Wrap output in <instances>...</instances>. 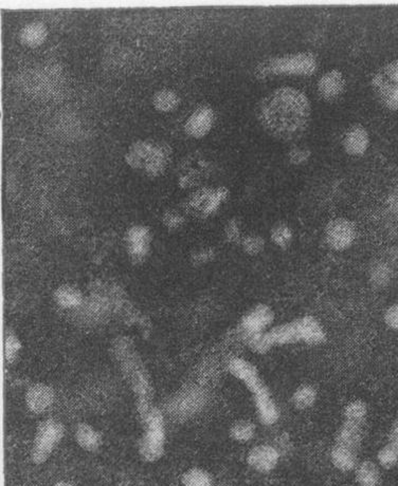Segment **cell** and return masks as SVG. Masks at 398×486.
<instances>
[{
  "mask_svg": "<svg viewBox=\"0 0 398 486\" xmlns=\"http://www.w3.org/2000/svg\"><path fill=\"white\" fill-rule=\"evenodd\" d=\"M257 118L267 134L277 140H298L309 126L312 105L300 90L282 87L267 95L257 107Z\"/></svg>",
  "mask_w": 398,
  "mask_h": 486,
  "instance_id": "1",
  "label": "cell"
},
{
  "mask_svg": "<svg viewBox=\"0 0 398 486\" xmlns=\"http://www.w3.org/2000/svg\"><path fill=\"white\" fill-rule=\"evenodd\" d=\"M317 67L315 54L310 52L296 53L265 59L255 68L254 75L259 79L277 75L310 77L316 72Z\"/></svg>",
  "mask_w": 398,
  "mask_h": 486,
  "instance_id": "2",
  "label": "cell"
},
{
  "mask_svg": "<svg viewBox=\"0 0 398 486\" xmlns=\"http://www.w3.org/2000/svg\"><path fill=\"white\" fill-rule=\"evenodd\" d=\"M144 432L139 441V453L142 460L155 463L160 460L165 450L164 420L160 410L153 407L142 418Z\"/></svg>",
  "mask_w": 398,
  "mask_h": 486,
  "instance_id": "3",
  "label": "cell"
},
{
  "mask_svg": "<svg viewBox=\"0 0 398 486\" xmlns=\"http://www.w3.org/2000/svg\"><path fill=\"white\" fill-rule=\"evenodd\" d=\"M120 361L124 375L128 377L132 391L137 395V408L142 420L153 408V388L148 373L135 352L120 359Z\"/></svg>",
  "mask_w": 398,
  "mask_h": 486,
  "instance_id": "4",
  "label": "cell"
},
{
  "mask_svg": "<svg viewBox=\"0 0 398 486\" xmlns=\"http://www.w3.org/2000/svg\"><path fill=\"white\" fill-rule=\"evenodd\" d=\"M65 436V426L55 418H47L40 423L30 450L32 463L44 464L52 455L53 451L62 442Z\"/></svg>",
  "mask_w": 398,
  "mask_h": 486,
  "instance_id": "5",
  "label": "cell"
},
{
  "mask_svg": "<svg viewBox=\"0 0 398 486\" xmlns=\"http://www.w3.org/2000/svg\"><path fill=\"white\" fill-rule=\"evenodd\" d=\"M372 89L383 107L398 109V59L385 65L374 75Z\"/></svg>",
  "mask_w": 398,
  "mask_h": 486,
  "instance_id": "6",
  "label": "cell"
},
{
  "mask_svg": "<svg viewBox=\"0 0 398 486\" xmlns=\"http://www.w3.org/2000/svg\"><path fill=\"white\" fill-rule=\"evenodd\" d=\"M275 320V312L269 306L259 304L249 310L240 322L238 332L243 340L268 331Z\"/></svg>",
  "mask_w": 398,
  "mask_h": 486,
  "instance_id": "7",
  "label": "cell"
},
{
  "mask_svg": "<svg viewBox=\"0 0 398 486\" xmlns=\"http://www.w3.org/2000/svg\"><path fill=\"white\" fill-rule=\"evenodd\" d=\"M356 226L346 218H337L326 226L324 230L326 243L335 251L348 250L356 239Z\"/></svg>",
  "mask_w": 398,
  "mask_h": 486,
  "instance_id": "8",
  "label": "cell"
},
{
  "mask_svg": "<svg viewBox=\"0 0 398 486\" xmlns=\"http://www.w3.org/2000/svg\"><path fill=\"white\" fill-rule=\"evenodd\" d=\"M228 371L232 377L242 382L252 394L260 390L263 386L266 385L261 379L258 368L252 363L242 357L232 359L228 363Z\"/></svg>",
  "mask_w": 398,
  "mask_h": 486,
  "instance_id": "9",
  "label": "cell"
},
{
  "mask_svg": "<svg viewBox=\"0 0 398 486\" xmlns=\"http://www.w3.org/2000/svg\"><path fill=\"white\" fill-rule=\"evenodd\" d=\"M281 453L273 445L261 444L250 449L247 463L251 469L261 473L273 471L279 464Z\"/></svg>",
  "mask_w": 398,
  "mask_h": 486,
  "instance_id": "10",
  "label": "cell"
},
{
  "mask_svg": "<svg viewBox=\"0 0 398 486\" xmlns=\"http://www.w3.org/2000/svg\"><path fill=\"white\" fill-rule=\"evenodd\" d=\"M126 244L130 259L135 263L142 262L146 260L150 251V230L146 226H132L126 234Z\"/></svg>",
  "mask_w": 398,
  "mask_h": 486,
  "instance_id": "11",
  "label": "cell"
},
{
  "mask_svg": "<svg viewBox=\"0 0 398 486\" xmlns=\"http://www.w3.org/2000/svg\"><path fill=\"white\" fill-rule=\"evenodd\" d=\"M259 420L265 426L275 425L280 418V410L266 385L252 394Z\"/></svg>",
  "mask_w": 398,
  "mask_h": 486,
  "instance_id": "12",
  "label": "cell"
},
{
  "mask_svg": "<svg viewBox=\"0 0 398 486\" xmlns=\"http://www.w3.org/2000/svg\"><path fill=\"white\" fill-rule=\"evenodd\" d=\"M54 390L43 383L32 385L24 397L26 407L32 414H42L50 409L54 403Z\"/></svg>",
  "mask_w": 398,
  "mask_h": 486,
  "instance_id": "13",
  "label": "cell"
},
{
  "mask_svg": "<svg viewBox=\"0 0 398 486\" xmlns=\"http://www.w3.org/2000/svg\"><path fill=\"white\" fill-rule=\"evenodd\" d=\"M214 118V111L209 106L197 108L185 122V132L195 139L207 136L213 126Z\"/></svg>",
  "mask_w": 398,
  "mask_h": 486,
  "instance_id": "14",
  "label": "cell"
},
{
  "mask_svg": "<svg viewBox=\"0 0 398 486\" xmlns=\"http://www.w3.org/2000/svg\"><path fill=\"white\" fill-rule=\"evenodd\" d=\"M295 320L301 343L309 346H319L326 342V331L317 318L312 315H304Z\"/></svg>",
  "mask_w": 398,
  "mask_h": 486,
  "instance_id": "15",
  "label": "cell"
},
{
  "mask_svg": "<svg viewBox=\"0 0 398 486\" xmlns=\"http://www.w3.org/2000/svg\"><path fill=\"white\" fill-rule=\"evenodd\" d=\"M346 85L344 75L339 70H332L320 79L318 93L324 101L334 102L344 95Z\"/></svg>",
  "mask_w": 398,
  "mask_h": 486,
  "instance_id": "16",
  "label": "cell"
},
{
  "mask_svg": "<svg viewBox=\"0 0 398 486\" xmlns=\"http://www.w3.org/2000/svg\"><path fill=\"white\" fill-rule=\"evenodd\" d=\"M75 442L83 450L95 453L103 445V434L87 423H79L75 428Z\"/></svg>",
  "mask_w": 398,
  "mask_h": 486,
  "instance_id": "17",
  "label": "cell"
},
{
  "mask_svg": "<svg viewBox=\"0 0 398 486\" xmlns=\"http://www.w3.org/2000/svg\"><path fill=\"white\" fill-rule=\"evenodd\" d=\"M228 191L224 189H218L215 191H201L196 194L192 199V206L201 210L204 215H210L215 212L220 204L226 199Z\"/></svg>",
  "mask_w": 398,
  "mask_h": 486,
  "instance_id": "18",
  "label": "cell"
},
{
  "mask_svg": "<svg viewBox=\"0 0 398 486\" xmlns=\"http://www.w3.org/2000/svg\"><path fill=\"white\" fill-rule=\"evenodd\" d=\"M363 426L365 425L344 421L337 432L335 444L346 447L357 453L363 440Z\"/></svg>",
  "mask_w": 398,
  "mask_h": 486,
  "instance_id": "19",
  "label": "cell"
},
{
  "mask_svg": "<svg viewBox=\"0 0 398 486\" xmlns=\"http://www.w3.org/2000/svg\"><path fill=\"white\" fill-rule=\"evenodd\" d=\"M369 136L361 125H354L346 132L344 138V148L351 156H361L367 151Z\"/></svg>",
  "mask_w": 398,
  "mask_h": 486,
  "instance_id": "20",
  "label": "cell"
},
{
  "mask_svg": "<svg viewBox=\"0 0 398 486\" xmlns=\"http://www.w3.org/2000/svg\"><path fill=\"white\" fill-rule=\"evenodd\" d=\"M267 336H268L273 347L286 346V345L301 343L296 320L277 324V326L269 329L267 331Z\"/></svg>",
  "mask_w": 398,
  "mask_h": 486,
  "instance_id": "21",
  "label": "cell"
},
{
  "mask_svg": "<svg viewBox=\"0 0 398 486\" xmlns=\"http://www.w3.org/2000/svg\"><path fill=\"white\" fill-rule=\"evenodd\" d=\"M155 144L151 141H138L128 149L126 162L134 168H144L154 151Z\"/></svg>",
  "mask_w": 398,
  "mask_h": 486,
  "instance_id": "22",
  "label": "cell"
},
{
  "mask_svg": "<svg viewBox=\"0 0 398 486\" xmlns=\"http://www.w3.org/2000/svg\"><path fill=\"white\" fill-rule=\"evenodd\" d=\"M330 460L332 465L338 471L342 473L355 471L358 462H357V453L346 447L335 444L330 453Z\"/></svg>",
  "mask_w": 398,
  "mask_h": 486,
  "instance_id": "23",
  "label": "cell"
},
{
  "mask_svg": "<svg viewBox=\"0 0 398 486\" xmlns=\"http://www.w3.org/2000/svg\"><path fill=\"white\" fill-rule=\"evenodd\" d=\"M54 300L63 309H77L84 304V296L77 288L66 285L55 291Z\"/></svg>",
  "mask_w": 398,
  "mask_h": 486,
  "instance_id": "24",
  "label": "cell"
},
{
  "mask_svg": "<svg viewBox=\"0 0 398 486\" xmlns=\"http://www.w3.org/2000/svg\"><path fill=\"white\" fill-rule=\"evenodd\" d=\"M47 38V28L42 22H32L20 30V42L24 46L36 48L42 45Z\"/></svg>",
  "mask_w": 398,
  "mask_h": 486,
  "instance_id": "25",
  "label": "cell"
},
{
  "mask_svg": "<svg viewBox=\"0 0 398 486\" xmlns=\"http://www.w3.org/2000/svg\"><path fill=\"white\" fill-rule=\"evenodd\" d=\"M355 476L359 486H378L381 484V469L372 461L359 463L355 469Z\"/></svg>",
  "mask_w": 398,
  "mask_h": 486,
  "instance_id": "26",
  "label": "cell"
},
{
  "mask_svg": "<svg viewBox=\"0 0 398 486\" xmlns=\"http://www.w3.org/2000/svg\"><path fill=\"white\" fill-rule=\"evenodd\" d=\"M169 151L171 150H169V146L163 143L155 144L152 156L148 159L146 166L144 167V171L151 177L160 175L163 169L167 167V163L169 158Z\"/></svg>",
  "mask_w": 398,
  "mask_h": 486,
  "instance_id": "27",
  "label": "cell"
},
{
  "mask_svg": "<svg viewBox=\"0 0 398 486\" xmlns=\"http://www.w3.org/2000/svg\"><path fill=\"white\" fill-rule=\"evenodd\" d=\"M317 397V390L312 385L304 384V385L299 386L293 392L291 403L295 406L296 409H309L310 407L315 405Z\"/></svg>",
  "mask_w": 398,
  "mask_h": 486,
  "instance_id": "28",
  "label": "cell"
},
{
  "mask_svg": "<svg viewBox=\"0 0 398 486\" xmlns=\"http://www.w3.org/2000/svg\"><path fill=\"white\" fill-rule=\"evenodd\" d=\"M257 428L254 423L248 420H238L231 425L229 436L232 440L238 443H247L254 438Z\"/></svg>",
  "mask_w": 398,
  "mask_h": 486,
  "instance_id": "29",
  "label": "cell"
},
{
  "mask_svg": "<svg viewBox=\"0 0 398 486\" xmlns=\"http://www.w3.org/2000/svg\"><path fill=\"white\" fill-rule=\"evenodd\" d=\"M153 106L160 112H169L179 105V97L173 90H159L153 97Z\"/></svg>",
  "mask_w": 398,
  "mask_h": 486,
  "instance_id": "30",
  "label": "cell"
},
{
  "mask_svg": "<svg viewBox=\"0 0 398 486\" xmlns=\"http://www.w3.org/2000/svg\"><path fill=\"white\" fill-rule=\"evenodd\" d=\"M183 486H213V478L205 469L193 467L181 477Z\"/></svg>",
  "mask_w": 398,
  "mask_h": 486,
  "instance_id": "31",
  "label": "cell"
},
{
  "mask_svg": "<svg viewBox=\"0 0 398 486\" xmlns=\"http://www.w3.org/2000/svg\"><path fill=\"white\" fill-rule=\"evenodd\" d=\"M344 421L365 425L367 416V406L361 400L351 402L344 408Z\"/></svg>",
  "mask_w": 398,
  "mask_h": 486,
  "instance_id": "32",
  "label": "cell"
},
{
  "mask_svg": "<svg viewBox=\"0 0 398 486\" xmlns=\"http://www.w3.org/2000/svg\"><path fill=\"white\" fill-rule=\"evenodd\" d=\"M270 238L275 246H279L280 249H287L293 242V230L287 224H277L271 230Z\"/></svg>",
  "mask_w": 398,
  "mask_h": 486,
  "instance_id": "33",
  "label": "cell"
},
{
  "mask_svg": "<svg viewBox=\"0 0 398 486\" xmlns=\"http://www.w3.org/2000/svg\"><path fill=\"white\" fill-rule=\"evenodd\" d=\"M377 461L383 469L388 471L394 469L398 464V448L388 443L377 453Z\"/></svg>",
  "mask_w": 398,
  "mask_h": 486,
  "instance_id": "34",
  "label": "cell"
},
{
  "mask_svg": "<svg viewBox=\"0 0 398 486\" xmlns=\"http://www.w3.org/2000/svg\"><path fill=\"white\" fill-rule=\"evenodd\" d=\"M22 349V344L13 331L8 330L5 338V359L8 363H14Z\"/></svg>",
  "mask_w": 398,
  "mask_h": 486,
  "instance_id": "35",
  "label": "cell"
},
{
  "mask_svg": "<svg viewBox=\"0 0 398 486\" xmlns=\"http://www.w3.org/2000/svg\"><path fill=\"white\" fill-rule=\"evenodd\" d=\"M240 246L246 254L250 256H257L263 252L265 249V240L259 235H248L240 241Z\"/></svg>",
  "mask_w": 398,
  "mask_h": 486,
  "instance_id": "36",
  "label": "cell"
},
{
  "mask_svg": "<svg viewBox=\"0 0 398 486\" xmlns=\"http://www.w3.org/2000/svg\"><path fill=\"white\" fill-rule=\"evenodd\" d=\"M371 281L376 285H387L391 279V269L385 263H376L371 269Z\"/></svg>",
  "mask_w": 398,
  "mask_h": 486,
  "instance_id": "37",
  "label": "cell"
},
{
  "mask_svg": "<svg viewBox=\"0 0 398 486\" xmlns=\"http://www.w3.org/2000/svg\"><path fill=\"white\" fill-rule=\"evenodd\" d=\"M224 238L230 243H240L243 239L242 232L238 220L232 219L227 224L224 228Z\"/></svg>",
  "mask_w": 398,
  "mask_h": 486,
  "instance_id": "38",
  "label": "cell"
},
{
  "mask_svg": "<svg viewBox=\"0 0 398 486\" xmlns=\"http://www.w3.org/2000/svg\"><path fill=\"white\" fill-rule=\"evenodd\" d=\"M162 222L165 228L171 230H178L185 224V218L174 210H169L162 216Z\"/></svg>",
  "mask_w": 398,
  "mask_h": 486,
  "instance_id": "39",
  "label": "cell"
},
{
  "mask_svg": "<svg viewBox=\"0 0 398 486\" xmlns=\"http://www.w3.org/2000/svg\"><path fill=\"white\" fill-rule=\"evenodd\" d=\"M215 257V252L211 248H203L192 254L191 260L195 265H205L211 262Z\"/></svg>",
  "mask_w": 398,
  "mask_h": 486,
  "instance_id": "40",
  "label": "cell"
},
{
  "mask_svg": "<svg viewBox=\"0 0 398 486\" xmlns=\"http://www.w3.org/2000/svg\"><path fill=\"white\" fill-rule=\"evenodd\" d=\"M310 151L307 148L302 147H295L289 151V162L293 165H301L309 159Z\"/></svg>",
  "mask_w": 398,
  "mask_h": 486,
  "instance_id": "41",
  "label": "cell"
},
{
  "mask_svg": "<svg viewBox=\"0 0 398 486\" xmlns=\"http://www.w3.org/2000/svg\"><path fill=\"white\" fill-rule=\"evenodd\" d=\"M385 322L392 330L398 331V304L391 306L385 311Z\"/></svg>",
  "mask_w": 398,
  "mask_h": 486,
  "instance_id": "42",
  "label": "cell"
},
{
  "mask_svg": "<svg viewBox=\"0 0 398 486\" xmlns=\"http://www.w3.org/2000/svg\"><path fill=\"white\" fill-rule=\"evenodd\" d=\"M389 443L398 448V418L393 423L390 430Z\"/></svg>",
  "mask_w": 398,
  "mask_h": 486,
  "instance_id": "43",
  "label": "cell"
},
{
  "mask_svg": "<svg viewBox=\"0 0 398 486\" xmlns=\"http://www.w3.org/2000/svg\"><path fill=\"white\" fill-rule=\"evenodd\" d=\"M53 486H72L69 482L67 481H59L54 484Z\"/></svg>",
  "mask_w": 398,
  "mask_h": 486,
  "instance_id": "44",
  "label": "cell"
}]
</instances>
